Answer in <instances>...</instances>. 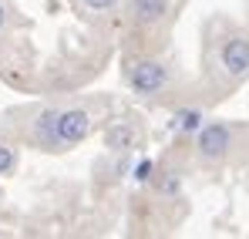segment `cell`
<instances>
[{
    "instance_id": "6da1fadb",
    "label": "cell",
    "mask_w": 249,
    "mask_h": 239,
    "mask_svg": "<svg viewBox=\"0 0 249 239\" xmlns=\"http://www.w3.org/2000/svg\"><path fill=\"white\" fill-rule=\"evenodd\" d=\"M165 81H168V74H165V68H162L159 61H142V64H135V71H131V84H135V91H142V94L159 91Z\"/></svg>"
},
{
    "instance_id": "7a4b0ae2",
    "label": "cell",
    "mask_w": 249,
    "mask_h": 239,
    "mask_svg": "<svg viewBox=\"0 0 249 239\" xmlns=\"http://www.w3.org/2000/svg\"><path fill=\"white\" fill-rule=\"evenodd\" d=\"M222 68H226L232 78L249 74V40L246 37L226 40V47H222Z\"/></svg>"
},
{
    "instance_id": "3957f363",
    "label": "cell",
    "mask_w": 249,
    "mask_h": 239,
    "mask_svg": "<svg viewBox=\"0 0 249 239\" xmlns=\"http://www.w3.org/2000/svg\"><path fill=\"white\" fill-rule=\"evenodd\" d=\"M88 128H91V121L84 111H64V115H57V142H64V145H74V142H81L84 135H88Z\"/></svg>"
},
{
    "instance_id": "277c9868",
    "label": "cell",
    "mask_w": 249,
    "mask_h": 239,
    "mask_svg": "<svg viewBox=\"0 0 249 239\" xmlns=\"http://www.w3.org/2000/svg\"><path fill=\"white\" fill-rule=\"evenodd\" d=\"M226 148H229V128L226 125H206L202 131H199V152L206 155V159H222L226 155Z\"/></svg>"
},
{
    "instance_id": "5b68a950",
    "label": "cell",
    "mask_w": 249,
    "mask_h": 239,
    "mask_svg": "<svg viewBox=\"0 0 249 239\" xmlns=\"http://www.w3.org/2000/svg\"><path fill=\"white\" fill-rule=\"evenodd\" d=\"M165 10H168V0H131V14H135V20H142V24L162 20Z\"/></svg>"
},
{
    "instance_id": "8992f818",
    "label": "cell",
    "mask_w": 249,
    "mask_h": 239,
    "mask_svg": "<svg viewBox=\"0 0 249 239\" xmlns=\"http://www.w3.org/2000/svg\"><path fill=\"white\" fill-rule=\"evenodd\" d=\"M131 145H135V128H131V125H115V128H108V148L124 152V148H131Z\"/></svg>"
},
{
    "instance_id": "52a82bcc",
    "label": "cell",
    "mask_w": 249,
    "mask_h": 239,
    "mask_svg": "<svg viewBox=\"0 0 249 239\" xmlns=\"http://www.w3.org/2000/svg\"><path fill=\"white\" fill-rule=\"evenodd\" d=\"M199 121H202L199 111H178V115H175V125H178L182 131H196V128H199Z\"/></svg>"
},
{
    "instance_id": "ba28073f",
    "label": "cell",
    "mask_w": 249,
    "mask_h": 239,
    "mask_svg": "<svg viewBox=\"0 0 249 239\" xmlns=\"http://www.w3.org/2000/svg\"><path fill=\"white\" fill-rule=\"evenodd\" d=\"M41 131L47 135V138H57V115H54V111H47V115L41 118Z\"/></svg>"
},
{
    "instance_id": "9c48e42d",
    "label": "cell",
    "mask_w": 249,
    "mask_h": 239,
    "mask_svg": "<svg viewBox=\"0 0 249 239\" xmlns=\"http://www.w3.org/2000/svg\"><path fill=\"white\" fill-rule=\"evenodd\" d=\"M10 165H14V152H10L7 145H0V172H7Z\"/></svg>"
},
{
    "instance_id": "30bf717a",
    "label": "cell",
    "mask_w": 249,
    "mask_h": 239,
    "mask_svg": "<svg viewBox=\"0 0 249 239\" xmlns=\"http://www.w3.org/2000/svg\"><path fill=\"white\" fill-rule=\"evenodd\" d=\"M88 7H94V10H108V7H115V0H88Z\"/></svg>"
},
{
    "instance_id": "8fae6325",
    "label": "cell",
    "mask_w": 249,
    "mask_h": 239,
    "mask_svg": "<svg viewBox=\"0 0 249 239\" xmlns=\"http://www.w3.org/2000/svg\"><path fill=\"white\" fill-rule=\"evenodd\" d=\"M162 189H165V192H175V189H178V179H172V175H168L165 182H162Z\"/></svg>"
},
{
    "instance_id": "7c38bea8",
    "label": "cell",
    "mask_w": 249,
    "mask_h": 239,
    "mask_svg": "<svg viewBox=\"0 0 249 239\" xmlns=\"http://www.w3.org/2000/svg\"><path fill=\"white\" fill-rule=\"evenodd\" d=\"M148 168H152V165H148V162H142V165H138V179H148Z\"/></svg>"
},
{
    "instance_id": "4fadbf2b",
    "label": "cell",
    "mask_w": 249,
    "mask_h": 239,
    "mask_svg": "<svg viewBox=\"0 0 249 239\" xmlns=\"http://www.w3.org/2000/svg\"><path fill=\"white\" fill-rule=\"evenodd\" d=\"M3 24H7V14H3V7H0V31H3Z\"/></svg>"
}]
</instances>
